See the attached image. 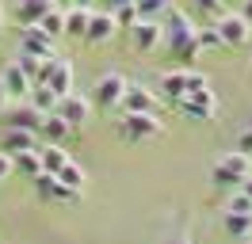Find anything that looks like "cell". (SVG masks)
I'll list each match as a JSON object with an SVG mask.
<instances>
[{
    "instance_id": "cell-1",
    "label": "cell",
    "mask_w": 252,
    "mask_h": 244,
    "mask_svg": "<svg viewBox=\"0 0 252 244\" xmlns=\"http://www.w3.org/2000/svg\"><path fill=\"white\" fill-rule=\"evenodd\" d=\"M160 27H164V46L172 50V58L176 61H188V69H191V61H195V54H199V23L191 19L184 8H168V12L160 15Z\"/></svg>"
},
{
    "instance_id": "cell-2",
    "label": "cell",
    "mask_w": 252,
    "mask_h": 244,
    "mask_svg": "<svg viewBox=\"0 0 252 244\" xmlns=\"http://www.w3.org/2000/svg\"><path fill=\"white\" fill-rule=\"evenodd\" d=\"M252 172V156L249 152H225V156H218L214 160V168H210V183H214V191H233V187H241V180Z\"/></svg>"
},
{
    "instance_id": "cell-3",
    "label": "cell",
    "mask_w": 252,
    "mask_h": 244,
    "mask_svg": "<svg viewBox=\"0 0 252 244\" xmlns=\"http://www.w3.org/2000/svg\"><path fill=\"white\" fill-rule=\"evenodd\" d=\"M123 126H119V137L126 141H145V137L164 134V122L157 119V111H123Z\"/></svg>"
},
{
    "instance_id": "cell-4",
    "label": "cell",
    "mask_w": 252,
    "mask_h": 244,
    "mask_svg": "<svg viewBox=\"0 0 252 244\" xmlns=\"http://www.w3.org/2000/svg\"><path fill=\"white\" fill-rule=\"evenodd\" d=\"M214 27H218L225 46H249L252 42V23L245 19V12H221L214 19Z\"/></svg>"
},
{
    "instance_id": "cell-5",
    "label": "cell",
    "mask_w": 252,
    "mask_h": 244,
    "mask_svg": "<svg viewBox=\"0 0 252 244\" xmlns=\"http://www.w3.org/2000/svg\"><path fill=\"white\" fill-rule=\"evenodd\" d=\"M123 92H126V76L123 73H103L95 80V88H92V107L111 111V107L123 103Z\"/></svg>"
},
{
    "instance_id": "cell-6",
    "label": "cell",
    "mask_w": 252,
    "mask_h": 244,
    "mask_svg": "<svg viewBox=\"0 0 252 244\" xmlns=\"http://www.w3.org/2000/svg\"><path fill=\"white\" fill-rule=\"evenodd\" d=\"M126 38H130V46L138 50V54H149V50H157L160 42H164V27H160V19H138L134 27L126 30Z\"/></svg>"
},
{
    "instance_id": "cell-7",
    "label": "cell",
    "mask_w": 252,
    "mask_h": 244,
    "mask_svg": "<svg viewBox=\"0 0 252 244\" xmlns=\"http://www.w3.org/2000/svg\"><path fill=\"white\" fill-rule=\"evenodd\" d=\"M176 111L180 115H188V119L195 122H210L214 119V111H218V103H214V92H195V95H184V99H176Z\"/></svg>"
},
{
    "instance_id": "cell-8",
    "label": "cell",
    "mask_w": 252,
    "mask_h": 244,
    "mask_svg": "<svg viewBox=\"0 0 252 244\" xmlns=\"http://www.w3.org/2000/svg\"><path fill=\"white\" fill-rule=\"evenodd\" d=\"M58 115H62L73 130H80L84 122L92 119V95H80V92H69L62 95V103H58Z\"/></svg>"
},
{
    "instance_id": "cell-9",
    "label": "cell",
    "mask_w": 252,
    "mask_h": 244,
    "mask_svg": "<svg viewBox=\"0 0 252 244\" xmlns=\"http://www.w3.org/2000/svg\"><path fill=\"white\" fill-rule=\"evenodd\" d=\"M19 54H27V58H54V38L38 23H31V27L19 30Z\"/></svg>"
},
{
    "instance_id": "cell-10",
    "label": "cell",
    "mask_w": 252,
    "mask_h": 244,
    "mask_svg": "<svg viewBox=\"0 0 252 244\" xmlns=\"http://www.w3.org/2000/svg\"><path fill=\"white\" fill-rule=\"evenodd\" d=\"M115 34H119V23H115V15H111V12H92V23H88V34H84V42H88V46H107Z\"/></svg>"
},
{
    "instance_id": "cell-11",
    "label": "cell",
    "mask_w": 252,
    "mask_h": 244,
    "mask_svg": "<svg viewBox=\"0 0 252 244\" xmlns=\"http://www.w3.org/2000/svg\"><path fill=\"white\" fill-rule=\"evenodd\" d=\"M0 84H4V92H8L12 99H23V95L34 88V84H31V76H27V69H23L19 61L4 65V73H0Z\"/></svg>"
},
{
    "instance_id": "cell-12",
    "label": "cell",
    "mask_w": 252,
    "mask_h": 244,
    "mask_svg": "<svg viewBox=\"0 0 252 244\" xmlns=\"http://www.w3.org/2000/svg\"><path fill=\"white\" fill-rule=\"evenodd\" d=\"M34 130H19V126H8L4 137H0V152H8V156H16V152H31L38 149V141H34Z\"/></svg>"
},
{
    "instance_id": "cell-13",
    "label": "cell",
    "mask_w": 252,
    "mask_h": 244,
    "mask_svg": "<svg viewBox=\"0 0 252 244\" xmlns=\"http://www.w3.org/2000/svg\"><path fill=\"white\" fill-rule=\"evenodd\" d=\"M119 107L123 111H157V92H149L145 84H126Z\"/></svg>"
},
{
    "instance_id": "cell-14",
    "label": "cell",
    "mask_w": 252,
    "mask_h": 244,
    "mask_svg": "<svg viewBox=\"0 0 252 244\" xmlns=\"http://www.w3.org/2000/svg\"><path fill=\"white\" fill-rule=\"evenodd\" d=\"M38 134L46 137V141H54V145H65V141H69V134H73V126H69V122H65L58 111H50V115H42Z\"/></svg>"
},
{
    "instance_id": "cell-15",
    "label": "cell",
    "mask_w": 252,
    "mask_h": 244,
    "mask_svg": "<svg viewBox=\"0 0 252 244\" xmlns=\"http://www.w3.org/2000/svg\"><path fill=\"white\" fill-rule=\"evenodd\" d=\"M184 95H188V69H172V73L160 76V99L176 103V99H184Z\"/></svg>"
},
{
    "instance_id": "cell-16",
    "label": "cell",
    "mask_w": 252,
    "mask_h": 244,
    "mask_svg": "<svg viewBox=\"0 0 252 244\" xmlns=\"http://www.w3.org/2000/svg\"><path fill=\"white\" fill-rule=\"evenodd\" d=\"M88 23H92V8H80V4L65 8V34H69V38H84V34H88Z\"/></svg>"
},
{
    "instance_id": "cell-17",
    "label": "cell",
    "mask_w": 252,
    "mask_h": 244,
    "mask_svg": "<svg viewBox=\"0 0 252 244\" xmlns=\"http://www.w3.org/2000/svg\"><path fill=\"white\" fill-rule=\"evenodd\" d=\"M50 8H58V4H54V0H16V19L23 27H31V23H38Z\"/></svg>"
},
{
    "instance_id": "cell-18",
    "label": "cell",
    "mask_w": 252,
    "mask_h": 244,
    "mask_svg": "<svg viewBox=\"0 0 252 244\" xmlns=\"http://www.w3.org/2000/svg\"><path fill=\"white\" fill-rule=\"evenodd\" d=\"M46 88L54 92V95H69L73 92V65L69 61H54V73H50V80H46Z\"/></svg>"
},
{
    "instance_id": "cell-19",
    "label": "cell",
    "mask_w": 252,
    "mask_h": 244,
    "mask_svg": "<svg viewBox=\"0 0 252 244\" xmlns=\"http://www.w3.org/2000/svg\"><path fill=\"white\" fill-rule=\"evenodd\" d=\"M221 225H225V233H229L233 241H249V237H252V217H249V214L225 210V214H221Z\"/></svg>"
},
{
    "instance_id": "cell-20",
    "label": "cell",
    "mask_w": 252,
    "mask_h": 244,
    "mask_svg": "<svg viewBox=\"0 0 252 244\" xmlns=\"http://www.w3.org/2000/svg\"><path fill=\"white\" fill-rule=\"evenodd\" d=\"M8 126H19V130H34V134H38V126H42V111H34L31 103L16 107V111H8Z\"/></svg>"
},
{
    "instance_id": "cell-21",
    "label": "cell",
    "mask_w": 252,
    "mask_h": 244,
    "mask_svg": "<svg viewBox=\"0 0 252 244\" xmlns=\"http://www.w3.org/2000/svg\"><path fill=\"white\" fill-rule=\"evenodd\" d=\"M38 156H42V172H62V164L69 160V152H65V145H54V141H46L42 149H38Z\"/></svg>"
},
{
    "instance_id": "cell-22",
    "label": "cell",
    "mask_w": 252,
    "mask_h": 244,
    "mask_svg": "<svg viewBox=\"0 0 252 244\" xmlns=\"http://www.w3.org/2000/svg\"><path fill=\"white\" fill-rule=\"evenodd\" d=\"M34 95H31V107L34 111H42V115H50V111H58V103H62V95H54V92L46 88V84H34Z\"/></svg>"
},
{
    "instance_id": "cell-23",
    "label": "cell",
    "mask_w": 252,
    "mask_h": 244,
    "mask_svg": "<svg viewBox=\"0 0 252 244\" xmlns=\"http://www.w3.org/2000/svg\"><path fill=\"white\" fill-rule=\"evenodd\" d=\"M12 168L34 180V176L42 172V156H38V149H31V152H16V160H12Z\"/></svg>"
},
{
    "instance_id": "cell-24",
    "label": "cell",
    "mask_w": 252,
    "mask_h": 244,
    "mask_svg": "<svg viewBox=\"0 0 252 244\" xmlns=\"http://www.w3.org/2000/svg\"><path fill=\"white\" fill-rule=\"evenodd\" d=\"M38 27L46 30L50 38H62L65 34V8H50V12L38 19Z\"/></svg>"
},
{
    "instance_id": "cell-25",
    "label": "cell",
    "mask_w": 252,
    "mask_h": 244,
    "mask_svg": "<svg viewBox=\"0 0 252 244\" xmlns=\"http://www.w3.org/2000/svg\"><path fill=\"white\" fill-rule=\"evenodd\" d=\"M134 4H138V15H145V19H160L172 8V0H134Z\"/></svg>"
},
{
    "instance_id": "cell-26",
    "label": "cell",
    "mask_w": 252,
    "mask_h": 244,
    "mask_svg": "<svg viewBox=\"0 0 252 244\" xmlns=\"http://www.w3.org/2000/svg\"><path fill=\"white\" fill-rule=\"evenodd\" d=\"M111 15H115L119 30H130L134 23H138V19H142V15H138V4H134V0H130V4H123V8H115Z\"/></svg>"
},
{
    "instance_id": "cell-27",
    "label": "cell",
    "mask_w": 252,
    "mask_h": 244,
    "mask_svg": "<svg viewBox=\"0 0 252 244\" xmlns=\"http://www.w3.org/2000/svg\"><path fill=\"white\" fill-rule=\"evenodd\" d=\"M58 180H62L65 187H84V172H80V168H77V160L69 156V160L62 164V172H58Z\"/></svg>"
},
{
    "instance_id": "cell-28",
    "label": "cell",
    "mask_w": 252,
    "mask_h": 244,
    "mask_svg": "<svg viewBox=\"0 0 252 244\" xmlns=\"http://www.w3.org/2000/svg\"><path fill=\"white\" fill-rule=\"evenodd\" d=\"M199 50H218V46H225L221 42V34H218V27H199Z\"/></svg>"
},
{
    "instance_id": "cell-29",
    "label": "cell",
    "mask_w": 252,
    "mask_h": 244,
    "mask_svg": "<svg viewBox=\"0 0 252 244\" xmlns=\"http://www.w3.org/2000/svg\"><path fill=\"white\" fill-rule=\"evenodd\" d=\"M225 210H233V214H249V217H252V198L245 195V191H233V195H229V202H225Z\"/></svg>"
},
{
    "instance_id": "cell-30",
    "label": "cell",
    "mask_w": 252,
    "mask_h": 244,
    "mask_svg": "<svg viewBox=\"0 0 252 244\" xmlns=\"http://www.w3.org/2000/svg\"><path fill=\"white\" fill-rule=\"evenodd\" d=\"M191 8H195V12H206V15H214V19H218L225 4H221V0H191Z\"/></svg>"
},
{
    "instance_id": "cell-31",
    "label": "cell",
    "mask_w": 252,
    "mask_h": 244,
    "mask_svg": "<svg viewBox=\"0 0 252 244\" xmlns=\"http://www.w3.org/2000/svg\"><path fill=\"white\" fill-rule=\"evenodd\" d=\"M206 88H210V80H206L203 73L188 69V95H195V92H206Z\"/></svg>"
},
{
    "instance_id": "cell-32",
    "label": "cell",
    "mask_w": 252,
    "mask_h": 244,
    "mask_svg": "<svg viewBox=\"0 0 252 244\" xmlns=\"http://www.w3.org/2000/svg\"><path fill=\"white\" fill-rule=\"evenodd\" d=\"M237 149H241V152H249V156H252V126H249V130H245L241 137H237Z\"/></svg>"
},
{
    "instance_id": "cell-33",
    "label": "cell",
    "mask_w": 252,
    "mask_h": 244,
    "mask_svg": "<svg viewBox=\"0 0 252 244\" xmlns=\"http://www.w3.org/2000/svg\"><path fill=\"white\" fill-rule=\"evenodd\" d=\"M8 176H12V156H8V152H0V183L8 180Z\"/></svg>"
},
{
    "instance_id": "cell-34",
    "label": "cell",
    "mask_w": 252,
    "mask_h": 244,
    "mask_svg": "<svg viewBox=\"0 0 252 244\" xmlns=\"http://www.w3.org/2000/svg\"><path fill=\"white\" fill-rule=\"evenodd\" d=\"M168 244H191V237H188V233H184V229H176L172 237H168Z\"/></svg>"
},
{
    "instance_id": "cell-35",
    "label": "cell",
    "mask_w": 252,
    "mask_h": 244,
    "mask_svg": "<svg viewBox=\"0 0 252 244\" xmlns=\"http://www.w3.org/2000/svg\"><path fill=\"white\" fill-rule=\"evenodd\" d=\"M241 191H245V195L252 198V172H249V176H245V180H241Z\"/></svg>"
},
{
    "instance_id": "cell-36",
    "label": "cell",
    "mask_w": 252,
    "mask_h": 244,
    "mask_svg": "<svg viewBox=\"0 0 252 244\" xmlns=\"http://www.w3.org/2000/svg\"><path fill=\"white\" fill-rule=\"evenodd\" d=\"M8 99H12V95H8V92H4V84H0V115H4V107H8Z\"/></svg>"
},
{
    "instance_id": "cell-37",
    "label": "cell",
    "mask_w": 252,
    "mask_h": 244,
    "mask_svg": "<svg viewBox=\"0 0 252 244\" xmlns=\"http://www.w3.org/2000/svg\"><path fill=\"white\" fill-rule=\"evenodd\" d=\"M241 12H245V19L252 23V0H245V8H241Z\"/></svg>"
},
{
    "instance_id": "cell-38",
    "label": "cell",
    "mask_w": 252,
    "mask_h": 244,
    "mask_svg": "<svg viewBox=\"0 0 252 244\" xmlns=\"http://www.w3.org/2000/svg\"><path fill=\"white\" fill-rule=\"evenodd\" d=\"M221 4H229V8H245V0H221Z\"/></svg>"
},
{
    "instance_id": "cell-39",
    "label": "cell",
    "mask_w": 252,
    "mask_h": 244,
    "mask_svg": "<svg viewBox=\"0 0 252 244\" xmlns=\"http://www.w3.org/2000/svg\"><path fill=\"white\" fill-rule=\"evenodd\" d=\"M54 4H58V8H73L77 0H54Z\"/></svg>"
},
{
    "instance_id": "cell-40",
    "label": "cell",
    "mask_w": 252,
    "mask_h": 244,
    "mask_svg": "<svg viewBox=\"0 0 252 244\" xmlns=\"http://www.w3.org/2000/svg\"><path fill=\"white\" fill-rule=\"evenodd\" d=\"M77 4H80V8H92V4H95V0H77Z\"/></svg>"
},
{
    "instance_id": "cell-41",
    "label": "cell",
    "mask_w": 252,
    "mask_h": 244,
    "mask_svg": "<svg viewBox=\"0 0 252 244\" xmlns=\"http://www.w3.org/2000/svg\"><path fill=\"white\" fill-rule=\"evenodd\" d=\"M0 27H4V12H0Z\"/></svg>"
}]
</instances>
